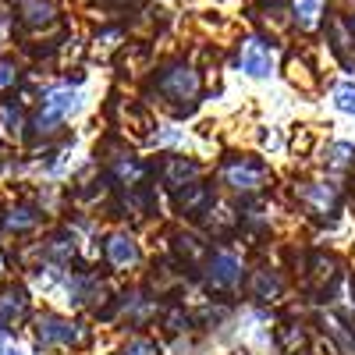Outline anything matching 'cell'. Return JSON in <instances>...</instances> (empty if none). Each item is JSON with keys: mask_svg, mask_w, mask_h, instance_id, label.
I'll return each mask as SVG.
<instances>
[{"mask_svg": "<svg viewBox=\"0 0 355 355\" xmlns=\"http://www.w3.org/2000/svg\"><path fill=\"white\" fill-rule=\"evenodd\" d=\"M157 93H160V100H164L174 114L196 110V100H199V75H196V68L185 64V61L167 64V68L157 75Z\"/></svg>", "mask_w": 355, "mask_h": 355, "instance_id": "1", "label": "cell"}, {"mask_svg": "<svg viewBox=\"0 0 355 355\" xmlns=\"http://www.w3.org/2000/svg\"><path fill=\"white\" fill-rule=\"evenodd\" d=\"M220 182L234 192H242V196H252L259 189H266V182H270V171H266V164L252 160V157H231L224 160L220 167Z\"/></svg>", "mask_w": 355, "mask_h": 355, "instance_id": "2", "label": "cell"}, {"mask_svg": "<svg viewBox=\"0 0 355 355\" xmlns=\"http://www.w3.org/2000/svg\"><path fill=\"white\" fill-rule=\"evenodd\" d=\"M242 284V259L227 252V249H217L206 256V288L217 291V295H227Z\"/></svg>", "mask_w": 355, "mask_h": 355, "instance_id": "3", "label": "cell"}, {"mask_svg": "<svg viewBox=\"0 0 355 355\" xmlns=\"http://www.w3.org/2000/svg\"><path fill=\"white\" fill-rule=\"evenodd\" d=\"M75 107H78V93H75L71 85L50 89L46 100H43V110H40V117H36V128H40V132H53Z\"/></svg>", "mask_w": 355, "mask_h": 355, "instance_id": "4", "label": "cell"}, {"mask_svg": "<svg viewBox=\"0 0 355 355\" xmlns=\"http://www.w3.org/2000/svg\"><path fill=\"white\" fill-rule=\"evenodd\" d=\"M239 68L249 78H266L274 71V46L259 36H245L239 46Z\"/></svg>", "mask_w": 355, "mask_h": 355, "instance_id": "5", "label": "cell"}, {"mask_svg": "<svg viewBox=\"0 0 355 355\" xmlns=\"http://www.w3.org/2000/svg\"><path fill=\"white\" fill-rule=\"evenodd\" d=\"M178 214L182 217H202L214 210V185H202V182H192L178 192Z\"/></svg>", "mask_w": 355, "mask_h": 355, "instance_id": "6", "label": "cell"}, {"mask_svg": "<svg viewBox=\"0 0 355 355\" xmlns=\"http://www.w3.org/2000/svg\"><path fill=\"white\" fill-rule=\"evenodd\" d=\"M36 334H40L43 345H75V341L85 338L78 323L61 320V316H43V320H40V327H36Z\"/></svg>", "mask_w": 355, "mask_h": 355, "instance_id": "7", "label": "cell"}, {"mask_svg": "<svg viewBox=\"0 0 355 355\" xmlns=\"http://www.w3.org/2000/svg\"><path fill=\"white\" fill-rule=\"evenodd\" d=\"M196 174H199V164H192V160H185V157H167V160L160 164V182H164L167 189H174V192H182L185 185H192Z\"/></svg>", "mask_w": 355, "mask_h": 355, "instance_id": "8", "label": "cell"}, {"mask_svg": "<svg viewBox=\"0 0 355 355\" xmlns=\"http://www.w3.org/2000/svg\"><path fill=\"white\" fill-rule=\"evenodd\" d=\"M107 259L117 266V270H128V266L139 263V245L128 239V234H110L107 239Z\"/></svg>", "mask_w": 355, "mask_h": 355, "instance_id": "9", "label": "cell"}, {"mask_svg": "<svg viewBox=\"0 0 355 355\" xmlns=\"http://www.w3.org/2000/svg\"><path fill=\"white\" fill-rule=\"evenodd\" d=\"M302 199L309 206V214H334V206H338V192L323 182L302 185Z\"/></svg>", "mask_w": 355, "mask_h": 355, "instance_id": "10", "label": "cell"}, {"mask_svg": "<svg viewBox=\"0 0 355 355\" xmlns=\"http://www.w3.org/2000/svg\"><path fill=\"white\" fill-rule=\"evenodd\" d=\"M174 252H178V259H182L185 266H199V263H206V256H210L206 242H199L196 234H178V239H174Z\"/></svg>", "mask_w": 355, "mask_h": 355, "instance_id": "11", "label": "cell"}, {"mask_svg": "<svg viewBox=\"0 0 355 355\" xmlns=\"http://www.w3.org/2000/svg\"><path fill=\"white\" fill-rule=\"evenodd\" d=\"M21 25L28 28L53 25V4H46V0H21Z\"/></svg>", "mask_w": 355, "mask_h": 355, "instance_id": "12", "label": "cell"}, {"mask_svg": "<svg viewBox=\"0 0 355 355\" xmlns=\"http://www.w3.org/2000/svg\"><path fill=\"white\" fill-rule=\"evenodd\" d=\"M281 277L274 274V270H256L252 274V281H249V291H252V299H263V302H270V299H277L281 295Z\"/></svg>", "mask_w": 355, "mask_h": 355, "instance_id": "13", "label": "cell"}, {"mask_svg": "<svg viewBox=\"0 0 355 355\" xmlns=\"http://www.w3.org/2000/svg\"><path fill=\"white\" fill-rule=\"evenodd\" d=\"M327 36H331V50L341 57V61L348 68H355V50H352V36H348V25L345 21H331L327 28Z\"/></svg>", "mask_w": 355, "mask_h": 355, "instance_id": "14", "label": "cell"}, {"mask_svg": "<svg viewBox=\"0 0 355 355\" xmlns=\"http://www.w3.org/2000/svg\"><path fill=\"white\" fill-rule=\"evenodd\" d=\"M28 299H25V291L21 288H8V291H0V323H11L25 313Z\"/></svg>", "mask_w": 355, "mask_h": 355, "instance_id": "15", "label": "cell"}, {"mask_svg": "<svg viewBox=\"0 0 355 355\" xmlns=\"http://www.w3.org/2000/svg\"><path fill=\"white\" fill-rule=\"evenodd\" d=\"M323 331L345 348V355H355V327H348L341 316H323Z\"/></svg>", "mask_w": 355, "mask_h": 355, "instance_id": "16", "label": "cell"}, {"mask_svg": "<svg viewBox=\"0 0 355 355\" xmlns=\"http://www.w3.org/2000/svg\"><path fill=\"white\" fill-rule=\"evenodd\" d=\"M323 4L327 0H295V21H299V28H313L323 15Z\"/></svg>", "mask_w": 355, "mask_h": 355, "instance_id": "17", "label": "cell"}, {"mask_svg": "<svg viewBox=\"0 0 355 355\" xmlns=\"http://www.w3.org/2000/svg\"><path fill=\"white\" fill-rule=\"evenodd\" d=\"M36 224H40V214H36V210H28V206L8 210V217H4V227H8V231H33Z\"/></svg>", "mask_w": 355, "mask_h": 355, "instance_id": "18", "label": "cell"}, {"mask_svg": "<svg viewBox=\"0 0 355 355\" xmlns=\"http://www.w3.org/2000/svg\"><path fill=\"white\" fill-rule=\"evenodd\" d=\"M327 164H331L334 171L352 167V164H355V146H352V142H334L331 150H327Z\"/></svg>", "mask_w": 355, "mask_h": 355, "instance_id": "19", "label": "cell"}, {"mask_svg": "<svg viewBox=\"0 0 355 355\" xmlns=\"http://www.w3.org/2000/svg\"><path fill=\"white\" fill-rule=\"evenodd\" d=\"M334 107L345 110V114H355V85H352V82L334 85Z\"/></svg>", "mask_w": 355, "mask_h": 355, "instance_id": "20", "label": "cell"}, {"mask_svg": "<svg viewBox=\"0 0 355 355\" xmlns=\"http://www.w3.org/2000/svg\"><path fill=\"white\" fill-rule=\"evenodd\" d=\"M46 252L57 256V259H71V256H75V239H71V242H68V239H53V242L46 245Z\"/></svg>", "mask_w": 355, "mask_h": 355, "instance_id": "21", "label": "cell"}, {"mask_svg": "<svg viewBox=\"0 0 355 355\" xmlns=\"http://www.w3.org/2000/svg\"><path fill=\"white\" fill-rule=\"evenodd\" d=\"M0 121L8 125V132H18V125H21L18 107H15V103H4V107H0Z\"/></svg>", "mask_w": 355, "mask_h": 355, "instance_id": "22", "label": "cell"}, {"mask_svg": "<svg viewBox=\"0 0 355 355\" xmlns=\"http://www.w3.org/2000/svg\"><path fill=\"white\" fill-rule=\"evenodd\" d=\"M18 82V68H15V61H0V93L4 89H11Z\"/></svg>", "mask_w": 355, "mask_h": 355, "instance_id": "23", "label": "cell"}, {"mask_svg": "<svg viewBox=\"0 0 355 355\" xmlns=\"http://www.w3.org/2000/svg\"><path fill=\"white\" fill-rule=\"evenodd\" d=\"M185 327H189V313L182 306H174L171 316H167V331H185Z\"/></svg>", "mask_w": 355, "mask_h": 355, "instance_id": "24", "label": "cell"}, {"mask_svg": "<svg viewBox=\"0 0 355 355\" xmlns=\"http://www.w3.org/2000/svg\"><path fill=\"white\" fill-rule=\"evenodd\" d=\"M125 355H157V348H153V341H146V338H135L128 348H125Z\"/></svg>", "mask_w": 355, "mask_h": 355, "instance_id": "25", "label": "cell"}, {"mask_svg": "<svg viewBox=\"0 0 355 355\" xmlns=\"http://www.w3.org/2000/svg\"><path fill=\"white\" fill-rule=\"evenodd\" d=\"M352 33H355V18H352Z\"/></svg>", "mask_w": 355, "mask_h": 355, "instance_id": "26", "label": "cell"}]
</instances>
